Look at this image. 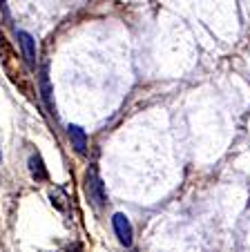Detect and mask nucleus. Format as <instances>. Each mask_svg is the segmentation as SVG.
Here are the masks:
<instances>
[{"label": "nucleus", "instance_id": "nucleus-1", "mask_svg": "<svg viewBox=\"0 0 250 252\" xmlns=\"http://www.w3.org/2000/svg\"><path fill=\"white\" fill-rule=\"evenodd\" d=\"M85 190H87V199H90V203L94 205L96 210L103 208V205H105V186H103V181H101V176H99V172H96V167H92V170L87 172Z\"/></svg>", "mask_w": 250, "mask_h": 252}, {"label": "nucleus", "instance_id": "nucleus-2", "mask_svg": "<svg viewBox=\"0 0 250 252\" xmlns=\"http://www.w3.org/2000/svg\"><path fill=\"white\" fill-rule=\"evenodd\" d=\"M112 225H114V232H116L118 241H121L125 248L132 246V223H130L128 217L121 214V212H116L112 217Z\"/></svg>", "mask_w": 250, "mask_h": 252}, {"label": "nucleus", "instance_id": "nucleus-3", "mask_svg": "<svg viewBox=\"0 0 250 252\" xmlns=\"http://www.w3.org/2000/svg\"><path fill=\"white\" fill-rule=\"evenodd\" d=\"M67 134H70L71 148H74L78 154H85L87 152V134H85V129L78 127V125H70V127H67Z\"/></svg>", "mask_w": 250, "mask_h": 252}, {"label": "nucleus", "instance_id": "nucleus-4", "mask_svg": "<svg viewBox=\"0 0 250 252\" xmlns=\"http://www.w3.org/2000/svg\"><path fill=\"white\" fill-rule=\"evenodd\" d=\"M18 43H20V49H23L25 61L29 65H34V61H36V40L27 32H18Z\"/></svg>", "mask_w": 250, "mask_h": 252}, {"label": "nucleus", "instance_id": "nucleus-5", "mask_svg": "<svg viewBox=\"0 0 250 252\" xmlns=\"http://www.w3.org/2000/svg\"><path fill=\"white\" fill-rule=\"evenodd\" d=\"M40 96L45 100V107L49 110V114H54V100H52V85H49V76H47V67H43L40 71Z\"/></svg>", "mask_w": 250, "mask_h": 252}, {"label": "nucleus", "instance_id": "nucleus-6", "mask_svg": "<svg viewBox=\"0 0 250 252\" xmlns=\"http://www.w3.org/2000/svg\"><path fill=\"white\" fill-rule=\"evenodd\" d=\"M29 174H32L36 181H45V179H47V170H45V165H43L40 154H32V157H29Z\"/></svg>", "mask_w": 250, "mask_h": 252}, {"label": "nucleus", "instance_id": "nucleus-7", "mask_svg": "<svg viewBox=\"0 0 250 252\" xmlns=\"http://www.w3.org/2000/svg\"><path fill=\"white\" fill-rule=\"evenodd\" d=\"M0 163H2V152H0Z\"/></svg>", "mask_w": 250, "mask_h": 252}]
</instances>
